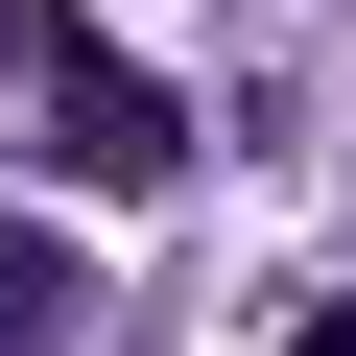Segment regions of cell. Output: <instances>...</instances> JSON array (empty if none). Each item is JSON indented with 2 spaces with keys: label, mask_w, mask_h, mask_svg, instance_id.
<instances>
[{
  "label": "cell",
  "mask_w": 356,
  "mask_h": 356,
  "mask_svg": "<svg viewBox=\"0 0 356 356\" xmlns=\"http://www.w3.org/2000/svg\"><path fill=\"white\" fill-rule=\"evenodd\" d=\"M0 119H24L72 191H166V166H191V95L119 72V24H72V0H0Z\"/></svg>",
  "instance_id": "1"
},
{
  "label": "cell",
  "mask_w": 356,
  "mask_h": 356,
  "mask_svg": "<svg viewBox=\"0 0 356 356\" xmlns=\"http://www.w3.org/2000/svg\"><path fill=\"white\" fill-rule=\"evenodd\" d=\"M95 332V261L72 238H24V214H0V356H72Z\"/></svg>",
  "instance_id": "2"
}]
</instances>
